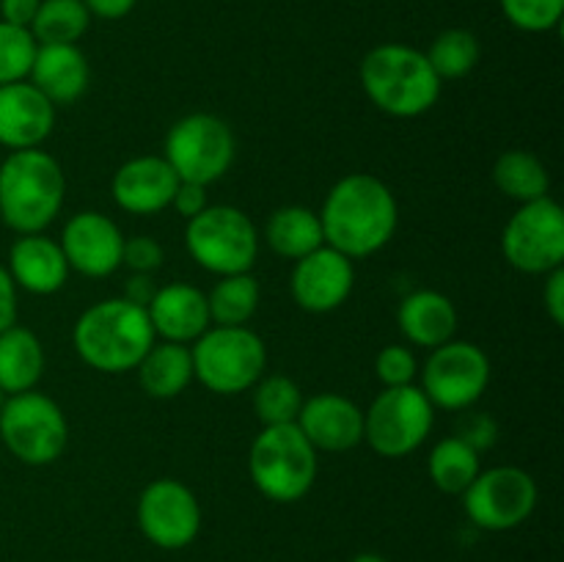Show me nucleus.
Wrapping results in <instances>:
<instances>
[{
  "mask_svg": "<svg viewBox=\"0 0 564 562\" xmlns=\"http://www.w3.org/2000/svg\"><path fill=\"white\" fill-rule=\"evenodd\" d=\"M317 215L325 246L356 262L389 246L400 224V204L380 176L356 171L330 187Z\"/></svg>",
  "mask_w": 564,
  "mask_h": 562,
  "instance_id": "f257e3e1",
  "label": "nucleus"
},
{
  "mask_svg": "<svg viewBox=\"0 0 564 562\" xmlns=\"http://www.w3.org/2000/svg\"><path fill=\"white\" fill-rule=\"evenodd\" d=\"M358 80L369 102L394 119L430 114L444 88L424 50L400 42H386L369 50L358 66Z\"/></svg>",
  "mask_w": 564,
  "mask_h": 562,
  "instance_id": "f03ea898",
  "label": "nucleus"
},
{
  "mask_svg": "<svg viewBox=\"0 0 564 562\" xmlns=\"http://www.w3.org/2000/svg\"><path fill=\"white\" fill-rule=\"evenodd\" d=\"M158 342L147 309L105 298L88 306L72 328V347L83 364L105 375L130 372Z\"/></svg>",
  "mask_w": 564,
  "mask_h": 562,
  "instance_id": "7ed1b4c3",
  "label": "nucleus"
},
{
  "mask_svg": "<svg viewBox=\"0 0 564 562\" xmlns=\"http://www.w3.org/2000/svg\"><path fill=\"white\" fill-rule=\"evenodd\" d=\"M66 176L58 160L39 149L9 152L0 163V218L17 235H39L64 209Z\"/></svg>",
  "mask_w": 564,
  "mask_h": 562,
  "instance_id": "20e7f679",
  "label": "nucleus"
},
{
  "mask_svg": "<svg viewBox=\"0 0 564 562\" xmlns=\"http://www.w3.org/2000/svg\"><path fill=\"white\" fill-rule=\"evenodd\" d=\"M319 452L308 444L297 424H268L248 450V474L264 499L292 505L314 488Z\"/></svg>",
  "mask_w": 564,
  "mask_h": 562,
  "instance_id": "39448f33",
  "label": "nucleus"
},
{
  "mask_svg": "<svg viewBox=\"0 0 564 562\" xmlns=\"http://www.w3.org/2000/svg\"><path fill=\"white\" fill-rule=\"evenodd\" d=\"M193 378L220 397L242 395L268 369L264 339L248 325H209L191 345Z\"/></svg>",
  "mask_w": 564,
  "mask_h": 562,
  "instance_id": "423d86ee",
  "label": "nucleus"
},
{
  "mask_svg": "<svg viewBox=\"0 0 564 562\" xmlns=\"http://www.w3.org/2000/svg\"><path fill=\"white\" fill-rule=\"evenodd\" d=\"M185 248L193 262L207 273H251L259 259V231L251 215L229 204H209L187 220Z\"/></svg>",
  "mask_w": 564,
  "mask_h": 562,
  "instance_id": "0eeeda50",
  "label": "nucleus"
},
{
  "mask_svg": "<svg viewBox=\"0 0 564 562\" xmlns=\"http://www.w3.org/2000/svg\"><path fill=\"white\" fill-rule=\"evenodd\" d=\"M0 441L25 466H50L64 455L69 441L64 408L36 389L6 397L0 408Z\"/></svg>",
  "mask_w": 564,
  "mask_h": 562,
  "instance_id": "6e6552de",
  "label": "nucleus"
},
{
  "mask_svg": "<svg viewBox=\"0 0 564 562\" xmlns=\"http://www.w3.org/2000/svg\"><path fill=\"white\" fill-rule=\"evenodd\" d=\"M237 154V138L229 121L215 114H187L165 136L163 158L182 182L215 185L224 180Z\"/></svg>",
  "mask_w": 564,
  "mask_h": 562,
  "instance_id": "1a4fd4ad",
  "label": "nucleus"
},
{
  "mask_svg": "<svg viewBox=\"0 0 564 562\" xmlns=\"http://www.w3.org/2000/svg\"><path fill=\"white\" fill-rule=\"evenodd\" d=\"M435 408L419 386L383 389L364 411V441L380 457H405L433 433Z\"/></svg>",
  "mask_w": 564,
  "mask_h": 562,
  "instance_id": "9d476101",
  "label": "nucleus"
},
{
  "mask_svg": "<svg viewBox=\"0 0 564 562\" xmlns=\"http://www.w3.org/2000/svg\"><path fill=\"white\" fill-rule=\"evenodd\" d=\"M422 386L433 408L441 411H468L490 386V358L479 345L466 339H449L433 347L422 367Z\"/></svg>",
  "mask_w": 564,
  "mask_h": 562,
  "instance_id": "9b49d317",
  "label": "nucleus"
},
{
  "mask_svg": "<svg viewBox=\"0 0 564 562\" xmlns=\"http://www.w3.org/2000/svg\"><path fill=\"white\" fill-rule=\"evenodd\" d=\"M501 253L527 275L564 268V213L551 196L518 204L501 231Z\"/></svg>",
  "mask_w": 564,
  "mask_h": 562,
  "instance_id": "f8f14e48",
  "label": "nucleus"
},
{
  "mask_svg": "<svg viewBox=\"0 0 564 562\" xmlns=\"http://www.w3.org/2000/svg\"><path fill=\"white\" fill-rule=\"evenodd\" d=\"M460 496L474 527L485 532H510L527 523L538 507V483L518 466H494L482 468Z\"/></svg>",
  "mask_w": 564,
  "mask_h": 562,
  "instance_id": "ddd939ff",
  "label": "nucleus"
},
{
  "mask_svg": "<svg viewBox=\"0 0 564 562\" xmlns=\"http://www.w3.org/2000/svg\"><path fill=\"white\" fill-rule=\"evenodd\" d=\"M135 521L149 543L180 551L202 532V505L182 479L158 477L138 496Z\"/></svg>",
  "mask_w": 564,
  "mask_h": 562,
  "instance_id": "4468645a",
  "label": "nucleus"
},
{
  "mask_svg": "<svg viewBox=\"0 0 564 562\" xmlns=\"http://www.w3.org/2000/svg\"><path fill=\"white\" fill-rule=\"evenodd\" d=\"M356 287V264L330 246L314 248L292 268V301L308 314H330L347 303Z\"/></svg>",
  "mask_w": 564,
  "mask_h": 562,
  "instance_id": "2eb2a0df",
  "label": "nucleus"
},
{
  "mask_svg": "<svg viewBox=\"0 0 564 562\" xmlns=\"http://www.w3.org/2000/svg\"><path fill=\"white\" fill-rule=\"evenodd\" d=\"M58 246L69 270L86 279H108L121 268L124 235L113 218L97 209H83L66 220Z\"/></svg>",
  "mask_w": 564,
  "mask_h": 562,
  "instance_id": "dca6fc26",
  "label": "nucleus"
},
{
  "mask_svg": "<svg viewBox=\"0 0 564 562\" xmlns=\"http://www.w3.org/2000/svg\"><path fill=\"white\" fill-rule=\"evenodd\" d=\"M180 176L163 154H141L116 169L110 196L116 207L130 215H158L171 207Z\"/></svg>",
  "mask_w": 564,
  "mask_h": 562,
  "instance_id": "f3484780",
  "label": "nucleus"
},
{
  "mask_svg": "<svg viewBox=\"0 0 564 562\" xmlns=\"http://www.w3.org/2000/svg\"><path fill=\"white\" fill-rule=\"evenodd\" d=\"M295 424L317 452H347L364 441V408L336 391L303 400Z\"/></svg>",
  "mask_w": 564,
  "mask_h": 562,
  "instance_id": "a211bd4d",
  "label": "nucleus"
},
{
  "mask_svg": "<svg viewBox=\"0 0 564 562\" xmlns=\"http://www.w3.org/2000/svg\"><path fill=\"white\" fill-rule=\"evenodd\" d=\"M55 105L33 83L0 86V147L39 149L55 130Z\"/></svg>",
  "mask_w": 564,
  "mask_h": 562,
  "instance_id": "6ab92c4d",
  "label": "nucleus"
},
{
  "mask_svg": "<svg viewBox=\"0 0 564 562\" xmlns=\"http://www.w3.org/2000/svg\"><path fill=\"white\" fill-rule=\"evenodd\" d=\"M147 314L154 336L163 342H176V345H193L213 325L209 323L207 292L185 284V281L158 287Z\"/></svg>",
  "mask_w": 564,
  "mask_h": 562,
  "instance_id": "aec40b11",
  "label": "nucleus"
},
{
  "mask_svg": "<svg viewBox=\"0 0 564 562\" xmlns=\"http://www.w3.org/2000/svg\"><path fill=\"white\" fill-rule=\"evenodd\" d=\"M9 270L17 290H25L31 295H53L69 279V264H66L64 251L58 240L39 235H20L14 246L9 248Z\"/></svg>",
  "mask_w": 564,
  "mask_h": 562,
  "instance_id": "412c9836",
  "label": "nucleus"
},
{
  "mask_svg": "<svg viewBox=\"0 0 564 562\" xmlns=\"http://www.w3.org/2000/svg\"><path fill=\"white\" fill-rule=\"evenodd\" d=\"M28 83H33L55 108L72 105L88 91L91 66L77 44H39Z\"/></svg>",
  "mask_w": 564,
  "mask_h": 562,
  "instance_id": "4be33fe9",
  "label": "nucleus"
},
{
  "mask_svg": "<svg viewBox=\"0 0 564 562\" xmlns=\"http://www.w3.org/2000/svg\"><path fill=\"white\" fill-rule=\"evenodd\" d=\"M397 325L413 347H441L455 339L457 309L449 295L438 290H416L402 298L397 309Z\"/></svg>",
  "mask_w": 564,
  "mask_h": 562,
  "instance_id": "5701e85b",
  "label": "nucleus"
},
{
  "mask_svg": "<svg viewBox=\"0 0 564 562\" xmlns=\"http://www.w3.org/2000/svg\"><path fill=\"white\" fill-rule=\"evenodd\" d=\"M42 339L25 325H9L0 331V391L6 397L36 389L44 375Z\"/></svg>",
  "mask_w": 564,
  "mask_h": 562,
  "instance_id": "b1692460",
  "label": "nucleus"
},
{
  "mask_svg": "<svg viewBox=\"0 0 564 562\" xmlns=\"http://www.w3.org/2000/svg\"><path fill=\"white\" fill-rule=\"evenodd\" d=\"M138 383L154 400H174L193 383L191 345L176 342H154L147 356L135 367Z\"/></svg>",
  "mask_w": 564,
  "mask_h": 562,
  "instance_id": "393cba45",
  "label": "nucleus"
},
{
  "mask_svg": "<svg viewBox=\"0 0 564 562\" xmlns=\"http://www.w3.org/2000/svg\"><path fill=\"white\" fill-rule=\"evenodd\" d=\"M264 240H268L270 251L292 259V262L312 253L314 248L325 246L319 215L301 204H286V207L270 213L268 224H264Z\"/></svg>",
  "mask_w": 564,
  "mask_h": 562,
  "instance_id": "a878e982",
  "label": "nucleus"
},
{
  "mask_svg": "<svg viewBox=\"0 0 564 562\" xmlns=\"http://www.w3.org/2000/svg\"><path fill=\"white\" fill-rule=\"evenodd\" d=\"M494 185L518 204L549 196L551 174L543 160L527 149H507L494 163Z\"/></svg>",
  "mask_w": 564,
  "mask_h": 562,
  "instance_id": "bb28decb",
  "label": "nucleus"
},
{
  "mask_svg": "<svg viewBox=\"0 0 564 562\" xmlns=\"http://www.w3.org/2000/svg\"><path fill=\"white\" fill-rule=\"evenodd\" d=\"M479 472H482L479 452L457 435L441 439L427 457V474L441 494L460 496Z\"/></svg>",
  "mask_w": 564,
  "mask_h": 562,
  "instance_id": "cd10ccee",
  "label": "nucleus"
},
{
  "mask_svg": "<svg viewBox=\"0 0 564 562\" xmlns=\"http://www.w3.org/2000/svg\"><path fill=\"white\" fill-rule=\"evenodd\" d=\"M259 281L251 273L220 275L207 292L209 323L213 325H248L259 309Z\"/></svg>",
  "mask_w": 564,
  "mask_h": 562,
  "instance_id": "c85d7f7f",
  "label": "nucleus"
},
{
  "mask_svg": "<svg viewBox=\"0 0 564 562\" xmlns=\"http://www.w3.org/2000/svg\"><path fill=\"white\" fill-rule=\"evenodd\" d=\"M424 55H427L430 66H433L441 83L463 80V77L477 69L482 47H479L477 33H471L468 28H446L433 39Z\"/></svg>",
  "mask_w": 564,
  "mask_h": 562,
  "instance_id": "c756f323",
  "label": "nucleus"
},
{
  "mask_svg": "<svg viewBox=\"0 0 564 562\" xmlns=\"http://www.w3.org/2000/svg\"><path fill=\"white\" fill-rule=\"evenodd\" d=\"M91 20L83 0H42L31 33L36 44H77L86 36Z\"/></svg>",
  "mask_w": 564,
  "mask_h": 562,
  "instance_id": "7c9ffc66",
  "label": "nucleus"
},
{
  "mask_svg": "<svg viewBox=\"0 0 564 562\" xmlns=\"http://www.w3.org/2000/svg\"><path fill=\"white\" fill-rule=\"evenodd\" d=\"M303 391L290 375H262L253 386V413L268 424H295L303 406Z\"/></svg>",
  "mask_w": 564,
  "mask_h": 562,
  "instance_id": "2f4dec72",
  "label": "nucleus"
},
{
  "mask_svg": "<svg viewBox=\"0 0 564 562\" xmlns=\"http://www.w3.org/2000/svg\"><path fill=\"white\" fill-rule=\"evenodd\" d=\"M36 47V39L28 28H17L0 20V86L28 80Z\"/></svg>",
  "mask_w": 564,
  "mask_h": 562,
  "instance_id": "473e14b6",
  "label": "nucleus"
},
{
  "mask_svg": "<svg viewBox=\"0 0 564 562\" xmlns=\"http://www.w3.org/2000/svg\"><path fill=\"white\" fill-rule=\"evenodd\" d=\"M507 22L523 33H549L560 28L564 0H499Z\"/></svg>",
  "mask_w": 564,
  "mask_h": 562,
  "instance_id": "72a5a7b5",
  "label": "nucleus"
},
{
  "mask_svg": "<svg viewBox=\"0 0 564 562\" xmlns=\"http://www.w3.org/2000/svg\"><path fill=\"white\" fill-rule=\"evenodd\" d=\"M375 375L383 389L411 386L419 375V361L408 345H386L375 358Z\"/></svg>",
  "mask_w": 564,
  "mask_h": 562,
  "instance_id": "f704fd0d",
  "label": "nucleus"
},
{
  "mask_svg": "<svg viewBox=\"0 0 564 562\" xmlns=\"http://www.w3.org/2000/svg\"><path fill=\"white\" fill-rule=\"evenodd\" d=\"M165 253L154 237L149 235H135L124 237V251H121V268H127L130 273H149L160 270Z\"/></svg>",
  "mask_w": 564,
  "mask_h": 562,
  "instance_id": "c9c22d12",
  "label": "nucleus"
},
{
  "mask_svg": "<svg viewBox=\"0 0 564 562\" xmlns=\"http://www.w3.org/2000/svg\"><path fill=\"white\" fill-rule=\"evenodd\" d=\"M455 435L482 455V452L490 450V446L496 444V439H499V424H496L488 413H466V417L457 422Z\"/></svg>",
  "mask_w": 564,
  "mask_h": 562,
  "instance_id": "e433bc0d",
  "label": "nucleus"
},
{
  "mask_svg": "<svg viewBox=\"0 0 564 562\" xmlns=\"http://www.w3.org/2000/svg\"><path fill=\"white\" fill-rule=\"evenodd\" d=\"M207 207H209L207 185L180 180L174 198H171V209H174L176 215H182L185 220H191V218H196V215H202Z\"/></svg>",
  "mask_w": 564,
  "mask_h": 562,
  "instance_id": "4c0bfd02",
  "label": "nucleus"
},
{
  "mask_svg": "<svg viewBox=\"0 0 564 562\" xmlns=\"http://www.w3.org/2000/svg\"><path fill=\"white\" fill-rule=\"evenodd\" d=\"M543 306L551 323L564 325V268L551 270L543 275Z\"/></svg>",
  "mask_w": 564,
  "mask_h": 562,
  "instance_id": "58836bf2",
  "label": "nucleus"
},
{
  "mask_svg": "<svg viewBox=\"0 0 564 562\" xmlns=\"http://www.w3.org/2000/svg\"><path fill=\"white\" fill-rule=\"evenodd\" d=\"M17 312H20V298H17V287L11 281L9 270L0 264V331L17 323Z\"/></svg>",
  "mask_w": 564,
  "mask_h": 562,
  "instance_id": "ea45409f",
  "label": "nucleus"
},
{
  "mask_svg": "<svg viewBox=\"0 0 564 562\" xmlns=\"http://www.w3.org/2000/svg\"><path fill=\"white\" fill-rule=\"evenodd\" d=\"M39 3L42 0H0V20L9 22V25L28 28L31 31V22L36 17Z\"/></svg>",
  "mask_w": 564,
  "mask_h": 562,
  "instance_id": "a19ab883",
  "label": "nucleus"
},
{
  "mask_svg": "<svg viewBox=\"0 0 564 562\" xmlns=\"http://www.w3.org/2000/svg\"><path fill=\"white\" fill-rule=\"evenodd\" d=\"M154 292H158V284H154V279L149 273H132L130 279L124 281V301L135 303V306L147 309L149 303H152Z\"/></svg>",
  "mask_w": 564,
  "mask_h": 562,
  "instance_id": "79ce46f5",
  "label": "nucleus"
},
{
  "mask_svg": "<svg viewBox=\"0 0 564 562\" xmlns=\"http://www.w3.org/2000/svg\"><path fill=\"white\" fill-rule=\"evenodd\" d=\"M138 0H83V6L88 9V14L99 17V20H124L132 9H135Z\"/></svg>",
  "mask_w": 564,
  "mask_h": 562,
  "instance_id": "37998d69",
  "label": "nucleus"
},
{
  "mask_svg": "<svg viewBox=\"0 0 564 562\" xmlns=\"http://www.w3.org/2000/svg\"><path fill=\"white\" fill-rule=\"evenodd\" d=\"M350 562H389V560H386L383 554H378V551H361V554L352 556Z\"/></svg>",
  "mask_w": 564,
  "mask_h": 562,
  "instance_id": "c03bdc74",
  "label": "nucleus"
},
{
  "mask_svg": "<svg viewBox=\"0 0 564 562\" xmlns=\"http://www.w3.org/2000/svg\"><path fill=\"white\" fill-rule=\"evenodd\" d=\"M3 402H6V395H3V391H0V408H3Z\"/></svg>",
  "mask_w": 564,
  "mask_h": 562,
  "instance_id": "a18cd8bd",
  "label": "nucleus"
}]
</instances>
